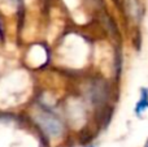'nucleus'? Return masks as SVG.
<instances>
[{
  "mask_svg": "<svg viewBox=\"0 0 148 147\" xmlns=\"http://www.w3.org/2000/svg\"><path fill=\"white\" fill-rule=\"evenodd\" d=\"M39 122H40V126L44 129V132L51 135H59L62 130L60 121H57L56 119L48 116V115H46L43 119H39Z\"/></svg>",
  "mask_w": 148,
  "mask_h": 147,
  "instance_id": "nucleus-1",
  "label": "nucleus"
},
{
  "mask_svg": "<svg viewBox=\"0 0 148 147\" xmlns=\"http://www.w3.org/2000/svg\"><path fill=\"white\" fill-rule=\"evenodd\" d=\"M146 108H148V90L147 89H142V95H140V99H139L138 104H136V113H142Z\"/></svg>",
  "mask_w": 148,
  "mask_h": 147,
  "instance_id": "nucleus-2",
  "label": "nucleus"
},
{
  "mask_svg": "<svg viewBox=\"0 0 148 147\" xmlns=\"http://www.w3.org/2000/svg\"><path fill=\"white\" fill-rule=\"evenodd\" d=\"M146 147H148V143H147V146H146Z\"/></svg>",
  "mask_w": 148,
  "mask_h": 147,
  "instance_id": "nucleus-3",
  "label": "nucleus"
}]
</instances>
